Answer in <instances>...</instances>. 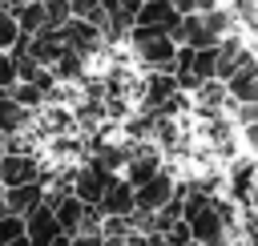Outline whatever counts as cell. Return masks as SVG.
I'll return each mask as SVG.
<instances>
[{
	"label": "cell",
	"instance_id": "obj_1",
	"mask_svg": "<svg viewBox=\"0 0 258 246\" xmlns=\"http://www.w3.org/2000/svg\"><path fill=\"white\" fill-rule=\"evenodd\" d=\"M173 44H185V48H214L218 40L230 36V16L218 12V8H206V12H185L177 16V24L169 28Z\"/></svg>",
	"mask_w": 258,
	"mask_h": 246
},
{
	"label": "cell",
	"instance_id": "obj_2",
	"mask_svg": "<svg viewBox=\"0 0 258 246\" xmlns=\"http://www.w3.org/2000/svg\"><path fill=\"white\" fill-rule=\"evenodd\" d=\"M129 44H133V52H137V56H141L149 69H161V73H169V69H173L177 44H173V36H169V32L133 24V36H129Z\"/></svg>",
	"mask_w": 258,
	"mask_h": 246
},
{
	"label": "cell",
	"instance_id": "obj_3",
	"mask_svg": "<svg viewBox=\"0 0 258 246\" xmlns=\"http://www.w3.org/2000/svg\"><path fill=\"white\" fill-rule=\"evenodd\" d=\"M113 177H117V173H113V169H105L101 161H85V165H77V169H73V194H77L85 206H97Z\"/></svg>",
	"mask_w": 258,
	"mask_h": 246
},
{
	"label": "cell",
	"instance_id": "obj_4",
	"mask_svg": "<svg viewBox=\"0 0 258 246\" xmlns=\"http://www.w3.org/2000/svg\"><path fill=\"white\" fill-rule=\"evenodd\" d=\"M177 190V181H173V173H165V169H157L153 177H145L141 186H133V210H161L165 202H169V194Z\"/></svg>",
	"mask_w": 258,
	"mask_h": 246
},
{
	"label": "cell",
	"instance_id": "obj_5",
	"mask_svg": "<svg viewBox=\"0 0 258 246\" xmlns=\"http://www.w3.org/2000/svg\"><path fill=\"white\" fill-rule=\"evenodd\" d=\"M60 40H64V48L69 52H77V56H89V52H97V44H101V32H97V24L93 20H85V16H69L60 28Z\"/></svg>",
	"mask_w": 258,
	"mask_h": 246
},
{
	"label": "cell",
	"instance_id": "obj_6",
	"mask_svg": "<svg viewBox=\"0 0 258 246\" xmlns=\"http://www.w3.org/2000/svg\"><path fill=\"white\" fill-rule=\"evenodd\" d=\"M24 238H28V246H52L60 238V226L52 218V206L40 202V206H32L24 214Z\"/></svg>",
	"mask_w": 258,
	"mask_h": 246
},
{
	"label": "cell",
	"instance_id": "obj_7",
	"mask_svg": "<svg viewBox=\"0 0 258 246\" xmlns=\"http://www.w3.org/2000/svg\"><path fill=\"white\" fill-rule=\"evenodd\" d=\"M40 177V161L32 153H0V186H20V181H36Z\"/></svg>",
	"mask_w": 258,
	"mask_h": 246
},
{
	"label": "cell",
	"instance_id": "obj_8",
	"mask_svg": "<svg viewBox=\"0 0 258 246\" xmlns=\"http://www.w3.org/2000/svg\"><path fill=\"white\" fill-rule=\"evenodd\" d=\"M222 85H226L230 101H238V105H242V101H258V60L246 56V60H242Z\"/></svg>",
	"mask_w": 258,
	"mask_h": 246
},
{
	"label": "cell",
	"instance_id": "obj_9",
	"mask_svg": "<svg viewBox=\"0 0 258 246\" xmlns=\"http://www.w3.org/2000/svg\"><path fill=\"white\" fill-rule=\"evenodd\" d=\"M177 16H181V12H177L169 0H141V4H137V12H133V24L169 32V28L177 24Z\"/></svg>",
	"mask_w": 258,
	"mask_h": 246
},
{
	"label": "cell",
	"instance_id": "obj_10",
	"mask_svg": "<svg viewBox=\"0 0 258 246\" xmlns=\"http://www.w3.org/2000/svg\"><path fill=\"white\" fill-rule=\"evenodd\" d=\"M141 85H145V89H141V109H145V113L161 109V101H169V97L177 93V81H173V73H161V69H153V73H149Z\"/></svg>",
	"mask_w": 258,
	"mask_h": 246
},
{
	"label": "cell",
	"instance_id": "obj_11",
	"mask_svg": "<svg viewBox=\"0 0 258 246\" xmlns=\"http://www.w3.org/2000/svg\"><path fill=\"white\" fill-rule=\"evenodd\" d=\"M44 202V181H20V186H4V210L8 214H28L32 206Z\"/></svg>",
	"mask_w": 258,
	"mask_h": 246
},
{
	"label": "cell",
	"instance_id": "obj_12",
	"mask_svg": "<svg viewBox=\"0 0 258 246\" xmlns=\"http://www.w3.org/2000/svg\"><path fill=\"white\" fill-rule=\"evenodd\" d=\"M97 210H101V218H105V214H133V186L117 173V177L109 181V190L101 194Z\"/></svg>",
	"mask_w": 258,
	"mask_h": 246
},
{
	"label": "cell",
	"instance_id": "obj_13",
	"mask_svg": "<svg viewBox=\"0 0 258 246\" xmlns=\"http://www.w3.org/2000/svg\"><path fill=\"white\" fill-rule=\"evenodd\" d=\"M254 169H258V161H250V157H242L234 169H230V202L238 206V210H246V202H250V190H254Z\"/></svg>",
	"mask_w": 258,
	"mask_h": 246
},
{
	"label": "cell",
	"instance_id": "obj_14",
	"mask_svg": "<svg viewBox=\"0 0 258 246\" xmlns=\"http://www.w3.org/2000/svg\"><path fill=\"white\" fill-rule=\"evenodd\" d=\"M32 125V109H24L20 101H12L8 93H0V133L12 137V133H24Z\"/></svg>",
	"mask_w": 258,
	"mask_h": 246
},
{
	"label": "cell",
	"instance_id": "obj_15",
	"mask_svg": "<svg viewBox=\"0 0 258 246\" xmlns=\"http://www.w3.org/2000/svg\"><path fill=\"white\" fill-rule=\"evenodd\" d=\"M12 16H16V28L24 36L40 32L44 28V0H24V4H12Z\"/></svg>",
	"mask_w": 258,
	"mask_h": 246
},
{
	"label": "cell",
	"instance_id": "obj_16",
	"mask_svg": "<svg viewBox=\"0 0 258 246\" xmlns=\"http://www.w3.org/2000/svg\"><path fill=\"white\" fill-rule=\"evenodd\" d=\"M4 93H8L12 101H20L24 109H36V105L44 101V93H40L36 85H28V81H16V85H12V89H4Z\"/></svg>",
	"mask_w": 258,
	"mask_h": 246
},
{
	"label": "cell",
	"instance_id": "obj_17",
	"mask_svg": "<svg viewBox=\"0 0 258 246\" xmlns=\"http://www.w3.org/2000/svg\"><path fill=\"white\" fill-rule=\"evenodd\" d=\"M16 234H24V218H20V214H8V210H0V246H8Z\"/></svg>",
	"mask_w": 258,
	"mask_h": 246
},
{
	"label": "cell",
	"instance_id": "obj_18",
	"mask_svg": "<svg viewBox=\"0 0 258 246\" xmlns=\"http://www.w3.org/2000/svg\"><path fill=\"white\" fill-rule=\"evenodd\" d=\"M16 36H20L16 16H12V8H4V4H0V48H12V44H16Z\"/></svg>",
	"mask_w": 258,
	"mask_h": 246
},
{
	"label": "cell",
	"instance_id": "obj_19",
	"mask_svg": "<svg viewBox=\"0 0 258 246\" xmlns=\"http://www.w3.org/2000/svg\"><path fill=\"white\" fill-rule=\"evenodd\" d=\"M16 85V65H12V52L8 48H0V93L4 89H12Z\"/></svg>",
	"mask_w": 258,
	"mask_h": 246
},
{
	"label": "cell",
	"instance_id": "obj_20",
	"mask_svg": "<svg viewBox=\"0 0 258 246\" xmlns=\"http://www.w3.org/2000/svg\"><path fill=\"white\" fill-rule=\"evenodd\" d=\"M169 4H173L181 16H185V12H206V8H214V0H169Z\"/></svg>",
	"mask_w": 258,
	"mask_h": 246
},
{
	"label": "cell",
	"instance_id": "obj_21",
	"mask_svg": "<svg viewBox=\"0 0 258 246\" xmlns=\"http://www.w3.org/2000/svg\"><path fill=\"white\" fill-rule=\"evenodd\" d=\"M69 246H105V238H101V230H93V234H69Z\"/></svg>",
	"mask_w": 258,
	"mask_h": 246
},
{
	"label": "cell",
	"instance_id": "obj_22",
	"mask_svg": "<svg viewBox=\"0 0 258 246\" xmlns=\"http://www.w3.org/2000/svg\"><path fill=\"white\" fill-rule=\"evenodd\" d=\"M242 141L258 153V121H250V125H242Z\"/></svg>",
	"mask_w": 258,
	"mask_h": 246
},
{
	"label": "cell",
	"instance_id": "obj_23",
	"mask_svg": "<svg viewBox=\"0 0 258 246\" xmlns=\"http://www.w3.org/2000/svg\"><path fill=\"white\" fill-rule=\"evenodd\" d=\"M8 246H28V238H24V234H16V238H12Z\"/></svg>",
	"mask_w": 258,
	"mask_h": 246
},
{
	"label": "cell",
	"instance_id": "obj_24",
	"mask_svg": "<svg viewBox=\"0 0 258 246\" xmlns=\"http://www.w3.org/2000/svg\"><path fill=\"white\" fill-rule=\"evenodd\" d=\"M52 246H69V238H64V234H60V238H56V242H52Z\"/></svg>",
	"mask_w": 258,
	"mask_h": 246
},
{
	"label": "cell",
	"instance_id": "obj_25",
	"mask_svg": "<svg viewBox=\"0 0 258 246\" xmlns=\"http://www.w3.org/2000/svg\"><path fill=\"white\" fill-rule=\"evenodd\" d=\"M0 210H4V186H0Z\"/></svg>",
	"mask_w": 258,
	"mask_h": 246
},
{
	"label": "cell",
	"instance_id": "obj_26",
	"mask_svg": "<svg viewBox=\"0 0 258 246\" xmlns=\"http://www.w3.org/2000/svg\"><path fill=\"white\" fill-rule=\"evenodd\" d=\"M0 153H4V133H0Z\"/></svg>",
	"mask_w": 258,
	"mask_h": 246
},
{
	"label": "cell",
	"instance_id": "obj_27",
	"mask_svg": "<svg viewBox=\"0 0 258 246\" xmlns=\"http://www.w3.org/2000/svg\"><path fill=\"white\" fill-rule=\"evenodd\" d=\"M185 246H198V242H194V238H189V242H185Z\"/></svg>",
	"mask_w": 258,
	"mask_h": 246
}]
</instances>
